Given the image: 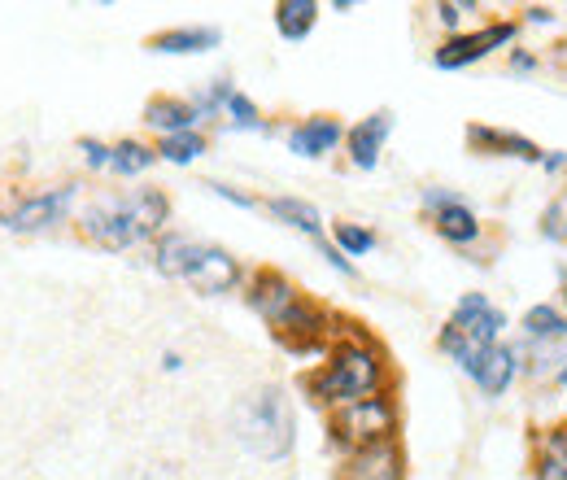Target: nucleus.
<instances>
[{
  "label": "nucleus",
  "instance_id": "obj_1",
  "mask_svg": "<svg viewBox=\"0 0 567 480\" xmlns=\"http://www.w3.org/2000/svg\"><path fill=\"white\" fill-rule=\"evenodd\" d=\"M166 219V197L162 192H131L123 201H110V206L88 210V236H96L105 249H127L136 240L153 236Z\"/></svg>",
  "mask_w": 567,
  "mask_h": 480
},
{
  "label": "nucleus",
  "instance_id": "obj_2",
  "mask_svg": "<svg viewBox=\"0 0 567 480\" xmlns=\"http://www.w3.org/2000/svg\"><path fill=\"white\" fill-rule=\"evenodd\" d=\"M236 432L258 459H284L293 450V411H288V398L280 389L249 393L236 411Z\"/></svg>",
  "mask_w": 567,
  "mask_h": 480
},
{
  "label": "nucleus",
  "instance_id": "obj_3",
  "mask_svg": "<svg viewBox=\"0 0 567 480\" xmlns=\"http://www.w3.org/2000/svg\"><path fill=\"white\" fill-rule=\"evenodd\" d=\"M506 328V319H502V310L489 302V297H480V293H467L463 302H458L454 310V319L445 323V332H441V350L454 358L458 367L472 376V367L480 363V354L489 350V345H498V332Z\"/></svg>",
  "mask_w": 567,
  "mask_h": 480
},
{
  "label": "nucleus",
  "instance_id": "obj_4",
  "mask_svg": "<svg viewBox=\"0 0 567 480\" xmlns=\"http://www.w3.org/2000/svg\"><path fill=\"white\" fill-rule=\"evenodd\" d=\"M310 389H315V398L332 402L336 411H341V406H354V402H367V398H376V389H380V358L371 354L367 345H341V350L332 354V363L310 380Z\"/></svg>",
  "mask_w": 567,
  "mask_h": 480
},
{
  "label": "nucleus",
  "instance_id": "obj_5",
  "mask_svg": "<svg viewBox=\"0 0 567 480\" xmlns=\"http://www.w3.org/2000/svg\"><path fill=\"white\" fill-rule=\"evenodd\" d=\"M158 267L166 275H179L201 293H227L236 284V262L214 245H197L188 236H166L158 245Z\"/></svg>",
  "mask_w": 567,
  "mask_h": 480
},
{
  "label": "nucleus",
  "instance_id": "obj_6",
  "mask_svg": "<svg viewBox=\"0 0 567 480\" xmlns=\"http://www.w3.org/2000/svg\"><path fill=\"white\" fill-rule=\"evenodd\" d=\"M393 402L389 398H367V402H354V406H341L336 411V432H341V441H354V446H380V441H389L393 432Z\"/></svg>",
  "mask_w": 567,
  "mask_h": 480
},
{
  "label": "nucleus",
  "instance_id": "obj_7",
  "mask_svg": "<svg viewBox=\"0 0 567 480\" xmlns=\"http://www.w3.org/2000/svg\"><path fill=\"white\" fill-rule=\"evenodd\" d=\"M515 40V22H493V27L476 31V35H454L450 44L437 48V66L441 70H458L467 62H480V57H489L493 48L511 44Z\"/></svg>",
  "mask_w": 567,
  "mask_h": 480
},
{
  "label": "nucleus",
  "instance_id": "obj_8",
  "mask_svg": "<svg viewBox=\"0 0 567 480\" xmlns=\"http://www.w3.org/2000/svg\"><path fill=\"white\" fill-rule=\"evenodd\" d=\"M70 201H75V188H53V192H40V197H27L22 206L9 210L5 227L14 232H40V227H53L66 219Z\"/></svg>",
  "mask_w": 567,
  "mask_h": 480
},
{
  "label": "nucleus",
  "instance_id": "obj_9",
  "mask_svg": "<svg viewBox=\"0 0 567 480\" xmlns=\"http://www.w3.org/2000/svg\"><path fill=\"white\" fill-rule=\"evenodd\" d=\"M249 302H253V310H258V315H267V323H275V328H280V323H284L288 315H293V310H297L301 302H306V297H301L297 288L284 280V275L262 271L258 280H253Z\"/></svg>",
  "mask_w": 567,
  "mask_h": 480
},
{
  "label": "nucleus",
  "instance_id": "obj_10",
  "mask_svg": "<svg viewBox=\"0 0 567 480\" xmlns=\"http://www.w3.org/2000/svg\"><path fill=\"white\" fill-rule=\"evenodd\" d=\"M515 371H520V358H515V350H506V345H489V350L480 354V363L472 367V380L489 393V398H498V393L511 389Z\"/></svg>",
  "mask_w": 567,
  "mask_h": 480
},
{
  "label": "nucleus",
  "instance_id": "obj_11",
  "mask_svg": "<svg viewBox=\"0 0 567 480\" xmlns=\"http://www.w3.org/2000/svg\"><path fill=\"white\" fill-rule=\"evenodd\" d=\"M389 127H393V114H371L363 118L354 131H349V158H354V166H363V171H371V166L380 162V144L384 136H389Z\"/></svg>",
  "mask_w": 567,
  "mask_h": 480
},
{
  "label": "nucleus",
  "instance_id": "obj_12",
  "mask_svg": "<svg viewBox=\"0 0 567 480\" xmlns=\"http://www.w3.org/2000/svg\"><path fill=\"white\" fill-rule=\"evenodd\" d=\"M201 118L197 105L188 101H171V96H158V101L144 105V123L166 131V136H184V131H192V123Z\"/></svg>",
  "mask_w": 567,
  "mask_h": 480
},
{
  "label": "nucleus",
  "instance_id": "obj_13",
  "mask_svg": "<svg viewBox=\"0 0 567 480\" xmlns=\"http://www.w3.org/2000/svg\"><path fill=\"white\" fill-rule=\"evenodd\" d=\"M336 140H341V123H336V118H310V123L293 127L288 149L301 153V158H323Z\"/></svg>",
  "mask_w": 567,
  "mask_h": 480
},
{
  "label": "nucleus",
  "instance_id": "obj_14",
  "mask_svg": "<svg viewBox=\"0 0 567 480\" xmlns=\"http://www.w3.org/2000/svg\"><path fill=\"white\" fill-rule=\"evenodd\" d=\"M349 480H402L393 441H380V446L358 450V459L349 463Z\"/></svg>",
  "mask_w": 567,
  "mask_h": 480
},
{
  "label": "nucleus",
  "instance_id": "obj_15",
  "mask_svg": "<svg viewBox=\"0 0 567 480\" xmlns=\"http://www.w3.org/2000/svg\"><path fill=\"white\" fill-rule=\"evenodd\" d=\"M467 140L476 144L480 153H506V158H524V162H541V149L524 136H511V131H493V127H472Z\"/></svg>",
  "mask_w": 567,
  "mask_h": 480
},
{
  "label": "nucleus",
  "instance_id": "obj_16",
  "mask_svg": "<svg viewBox=\"0 0 567 480\" xmlns=\"http://www.w3.org/2000/svg\"><path fill=\"white\" fill-rule=\"evenodd\" d=\"M214 44H219V31L214 27H179V31H166L158 40H149L153 53H205Z\"/></svg>",
  "mask_w": 567,
  "mask_h": 480
},
{
  "label": "nucleus",
  "instance_id": "obj_17",
  "mask_svg": "<svg viewBox=\"0 0 567 480\" xmlns=\"http://www.w3.org/2000/svg\"><path fill=\"white\" fill-rule=\"evenodd\" d=\"M315 18H319L315 0H284V5L275 9V27H280L284 40H306L310 27H315Z\"/></svg>",
  "mask_w": 567,
  "mask_h": 480
},
{
  "label": "nucleus",
  "instance_id": "obj_18",
  "mask_svg": "<svg viewBox=\"0 0 567 480\" xmlns=\"http://www.w3.org/2000/svg\"><path fill=\"white\" fill-rule=\"evenodd\" d=\"M437 232L445 236V240H454V245H472V240L480 236V223H476V214L463 206V201H454V206H445V210H437Z\"/></svg>",
  "mask_w": 567,
  "mask_h": 480
},
{
  "label": "nucleus",
  "instance_id": "obj_19",
  "mask_svg": "<svg viewBox=\"0 0 567 480\" xmlns=\"http://www.w3.org/2000/svg\"><path fill=\"white\" fill-rule=\"evenodd\" d=\"M271 214H275V219H284V223H293V227H301L306 236H319V232H323V219H319V210L310 206V201L275 197V201H271Z\"/></svg>",
  "mask_w": 567,
  "mask_h": 480
},
{
  "label": "nucleus",
  "instance_id": "obj_20",
  "mask_svg": "<svg viewBox=\"0 0 567 480\" xmlns=\"http://www.w3.org/2000/svg\"><path fill=\"white\" fill-rule=\"evenodd\" d=\"M153 158H158V153L149 149V144H140V140H123L114 149V158H110V166L118 175H140V171H149L153 166Z\"/></svg>",
  "mask_w": 567,
  "mask_h": 480
},
{
  "label": "nucleus",
  "instance_id": "obj_21",
  "mask_svg": "<svg viewBox=\"0 0 567 480\" xmlns=\"http://www.w3.org/2000/svg\"><path fill=\"white\" fill-rule=\"evenodd\" d=\"M567 476V428H550L546 432V467L541 480H563Z\"/></svg>",
  "mask_w": 567,
  "mask_h": 480
},
{
  "label": "nucleus",
  "instance_id": "obj_22",
  "mask_svg": "<svg viewBox=\"0 0 567 480\" xmlns=\"http://www.w3.org/2000/svg\"><path fill=\"white\" fill-rule=\"evenodd\" d=\"M524 328L533 332V336H550V341H559V336L567 332V319L554 306H533L524 315Z\"/></svg>",
  "mask_w": 567,
  "mask_h": 480
},
{
  "label": "nucleus",
  "instance_id": "obj_23",
  "mask_svg": "<svg viewBox=\"0 0 567 480\" xmlns=\"http://www.w3.org/2000/svg\"><path fill=\"white\" fill-rule=\"evenodd\" d=\"M158 153H162L166 162H179V166H184V162H192V158H201V153H205V140L197 136V131H184V136H166Z\"/></svg>",
  "mask_w": 567,
  "mask_h": 480
},
{
  "label": "nucleus",
  "instance_id": "obj_24",
  "mask_svg": "<svg viewBox=\"0 0 567 480\" xmlns=\"http://www.w3.org/2000/svg\"><path fill=\"white\" fill-rule=\"evenodd\" d=\"M336 245L345 249V254H354V258H363L376 249V236L367 232V227H354V223H336Z\"/></svg>",
  "mask_w": 567,
  "mask_h": 480
},
{
  "label": "nucleus",
  "instance_id": "obj_25",
  "mask_svg": "<svg viewBox=\"0 0 567 480\" xmlns=\"http://www.w3.org/2000/svg\"><path fill=\"white\" fill-rule=\"evenodd\" d=\"M223 105H227V114H232V123H236V127H245V131H262V118H258V110H253L249 96L232 92Z\"/></svg>",
  "mask_w": 567,
  "mask_h": 480
},
{
  "label": "nucleus",
  "instance_id": "obj_26",
  "mask_svg": "<svg viewBox=\"0 0 567 480\" xmlns=\"http://www.w3.org/2000/svg\"><path fill=\"white\" fill-rule=\"evenodd\" d=\"M83 153H88L92 166H110V158H114V149H105V144H96V140H83Z\"/></svg>",
  "mask_w": 567,
  "mask_h": 480
},
{
  "label": "nucleus",
  "instance_id": "obj_27",
  "mask_svg": "<svg viewBox=\"0 0 567 480\" xmlns=\"http://www.w3.org/2000/svg\"><path fill=\"white\" fill-rule=\"evenodd\" d=\"M437 14H441L445 27H458V14H463V9H458V5H437Z\"/></svg>",
  "mask_w": 567,
  "mask_h": 480
},
{
  "label": "nucleus",
  "instance_id": "obj_28",
  "mask_svg": "<svg viewBox=\"0 0 567 480\" xmlns=\"http://www.w3.org/2000/svg\"><path fill=\"white\" fill-rule=\"evenodd\" d=\"M550 232H554V236H567V227H563V214H559V210H550Z\"/></svg>",
  "mask_w": 567,
  "mask_h": 480
},
{
  "label": "nucleus",
  "instance_id": "obj_29",
  "mask_svg": "<svg viewBox=\"0 0 567 480\" xmlns=\"http://www.w3.org/2000/svg\"><path fill=\"white\" fill-rule=\"evenodd\" d=\"M546 166H550V171H563V166H567V153H554V158H550Z\"/></svg>",
  "mask_w": 567,
  "mask_h": 480
},
{
  "label": "nucleus",
  "instance_id": "obj_30",
  "mask_svg": "<svg viewBox=\"0 0 567 480\" xmlns=\"http://www.w3.org/2000/svg\"><path fill=\"white\" fill-rule=\"evenodd\" d=\"M563 302H567V288H563Z\"/></svg>",
  "mask_w": 567,
  "mask_h": 480
},
{
  "label": "nucleus",
  "instance_id": "obj_31",
  "mask_svg": "<svg viewBox=\"0 0 567 480\" xmlns=\"http://www.w3.org/2000/svg\"><path fill=\"white\" fill-rule=\"evenodd\" d=\"M563 384H567V371H563Z\"/></svg>",
  "mask_w": 567,
  "mask_h": 480
}]
</instances>
